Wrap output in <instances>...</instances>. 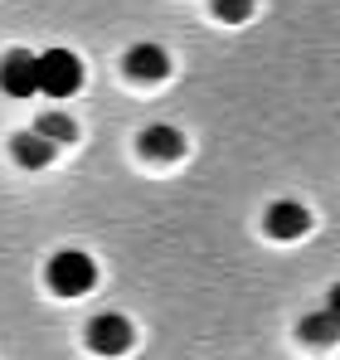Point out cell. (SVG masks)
I'll return each mask as SVG.
<instances>
[{
  "label": "cell",
  "mask_w": 340,
  "mask_h": 360,
  "mask_svg": "<svg viewBox=\"0 0 340 360\" xmlns=\"http://www.w3.org/2000/svg\"><path fill=\"white\" fill-rule=\"evenodd\" d=\"M34 127H39L49 141H58V146H63V141H78V122L63 117V112H44V117L34 122Z\"/></svg>",
  "instance_id": "obj_10"
},
{
  "label": "cell",
  "mask_w": 340,
  "mask_h": 360,
  "mask_svg": "<svg viewBox=\"0 0 340 360\" xmlns=\"http://www.w3.org/2000/svg\"><path fill=\"white\" fill-rule=\"evenodd\" d=\"M185 151V136L175 131V127H151V131H141V156H151V161H175Z\"/></svg>",
  "instance_id": "obj_8"
},
{
  "label": "cell",
  "mask_w": 340,
  "mask_h": 360,
  "mask_svg": "<svg viewBox=\"0 0 340 360\" xmlns=\"http://www.w3.org/2000/svg\"><path fill=\"white\" fill-rule=\"evenodd\" d=\"M326 307H331V316H336V321H340V283H336V288H331V302H326Z\"/></svg>",
  "instance_id": "obj_12"
},
{
  "label": "cell",
  "mask_w": 340,
  "mask_h": 360,
  "mask_svg": "<svg viewBox=\"0 0 340 360\" xmlns=\"http://www.w3.org/2000/svg\"><path fill=\"white\" fill-rule=\"evenodd\" d=\"M126 73L136 78V83H161L170 73V59L161 44H131L126 49Z\"/></svg>",
  "instance_id": "obj_5"
},
{
  "label": "cell",
  "mask_w": 340,
  "mask_h": 360,
  "mask_svg": "<svg viewBox=\"0 0 340 360\" xmlns=\"http://www.w3.org/2000/svg\"><path fill=\"white\" fill-rule=\"evenodd\" d=\"M93 283H98V263L83 248H63L49 258V288L58 297H83V292H93Z\"/></svg>",
  "instance_id": "obj_1"
},
{
  "label": "cell",
  "mask_w": 340,
  "mask_h": 360,
  "mask_svg": "<svg viewBox=\"0 0 340 360\" xmlns=\"http://www.w3.org/2000/svg\"><path fill=\"white\" fill-rule=\"evenodd\" d=\"M78 88H83V63H78V54H68V49H44V54H39V93L68 98V93H78Z\"/></svg>",
  "instance_id": "obj_2"
},
{
  "label": "cell",
  "mask_w": 340,
  "mask_h": 360,
  "mask_svg": "<svg viewBox=\"0 0 340 360\" xmlns=\"http://www.w3.org/2000/svg\"><path fill=\"white\" fill-rule=\"evenodd\" d=\"M214 15H219L224 25H243V20L253 15V0H214Z\"/></svg>",
  "instance_id": "obj_11"
},
{
  "label": "cell",
  "mask_w": 340,
  "mask_h": 360,
  "mask_svg": "<svg viewBox=\"0 0 340 360\" xmlns=\"http://www.w3.org/2000/svg\"><path fill=\"white\" fill-rule=\"evenodd\" d=\"M0 88H5L10 98H34V93H39V54L10 49V54L0 59Z\"/></svg>",
  "instance_id": "obj_3"
},
{
  "label": "cell",
  "mask_w": 340,
  "mask_h": 360,
  "mask_svg": "<svg viewBox=\"0 0 340 360\" xmlns=\"http://www.w3.org/2000/svg\"><path fill=\"white\" fill-rule=\"evenodd\" d=\"M306 229H311L306 205H296V200H277V205L268 210V234H273V239H301Z\"/></svg>",
  "instance_id": "obj_6"
},
{
  "label": "cell",
  "mask_w": 340,
  "mask_h": 360,
  "mask_svg": "<svg viewBox=\"0 0 340 360\" xmlns=\"http://www.w3.org/2000/svg\"><path fill=\"white\" fill-rule=\"evenodd\" d=\"M301 336H306V341H316V346L336 341V336H340V321L331 316V307H326V311H306V316H301Z\"/></svg>",
  "instance_id": "obj_9"
},
{
  "label": "cell",
  "mask_w": 340,
  "mask_h": 360,
  "mask_svg": "<svg viewBox=\"0 0 340 360\" xmlns=\"http://www.w3.org/2000/svg\"><path fill=\"white\" fill-rule=\"evenodd\" d=\"M58 151V141H49L39 127H30V131H20L15 136V156H20V166H30V171H39V166H49Z\"/></svg>",
  "instance_id": "obj_7"
},
{
  "label": "cell",
  "mask_w": 340,
  "mask_h": 360,
  "mask_svg": "<svg viewBox=\"0 0 340 360\" xmlns=\"http://www.w3.org/2000/svg\"><path fill=\"white\" fill-rule=\"evenodd\" d=\"M88 341H93V351H98V356H122V351L131 346V326H126V316L103 311V316H93Z\"/></svg>",
  "instance_id": "obj_4"
}]
</instances>
